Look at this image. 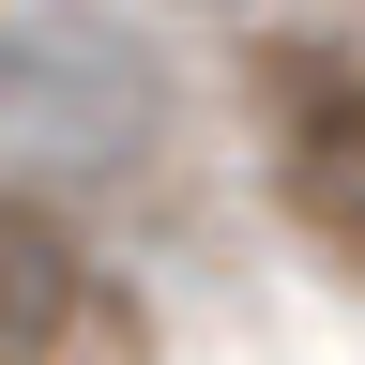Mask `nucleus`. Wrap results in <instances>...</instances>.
Returning a JSON list of instances; mask_svg holds the SVG:
<instances>
[{"mask_svg":"<svg viewBox=\"0 0 365 365\" xmlns=\"http://www.w3.org/2000/svg\"><path fill=\"white\" fill-rule=\"evenodd\" d=\"M0 153L31 182H137L168 153V46L107 0H16L0 16Z\"/></svg>","mask_w":365,"mask_h":365,"instance_id":"obj_1","label":"nucleus"},{"mask_svg":"<svg viewBox=\"0 0 365 365\" xmlns=\"http://www.w3.org/2000/svg\"><path fill=\"white\" fill-rule=\"evenodd\" d=\"M76 304H91L76 244H61L31 198H0V365H46V350L76 335Z\"/></svg>","mask_w":365,"mask_h":365,"instance_id":"obj_2","label":"nucleus"},{"mask_svg":"<svg viewBox=\"0 0 365 365\" xmlns=\"http://www.w3.org/2000/svg\"><path fill=\"white\" fill-rule=\"evenodd\" d=\"M289 198L335 228V244H365V76H319L289 107Z\"/></svg>","mask_w":365,"mask_h":365,"instance_id":"obj_3","label":"nucleus"}]
</instances>
